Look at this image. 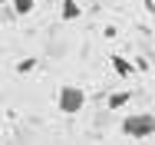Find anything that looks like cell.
Masks as SVG:
<instances>
[{
    "label": "cell",
    "mask_w": 155,
    "mask_h": 145,
    "mask_svg": "<svg viewBox=\"0 0 155 145\" xmlns=\"http://www.w3.org/2000/svg\"><path fill=\"white\" fill-rule=\"evenodd\" d=\"M56 106H60L63 116H79L83 106H86V92H83L79 86H60V92H56Z\"/></svg>",
    "instance_id": "cell-1"
},
{
    "label": "cell",
    "mask_w": 155,
    "mask_h": 145,
    "mask_svg": "<svg viewBox=\"0 0 155 145\" xmlns=\"http://www.w3.org/2000/svg\"><path fill=\"white\" fill-rule=\"evenodd\" d=\"M122 132L132 135V139H149L155 135V116L152 112H135V116L122 119Z\"/></svg>",
    "instance_id": "cell-2"
},
{
    "label": "cell",
    "mask_w": 155,
    "mask_h": 145,
    "mask_svg": "<svg viewBox=\"0 0 155 145\" xmlns=\"http://www.w3.org/2000/svg\"><path fill=\"white\" fill-rule=\"evenodd\" d=\"M79 13H83V10H79V3H76V0H63V3H60V17L66 20V23L79 20Z\"/></svg>",
    "instance_id": "cell-3"
},
{
    "label": "cell",
    "mask_w": 155,
    "mask_h": 145,
    "mask_svg": "<svg viewBox=\"0 0 155 145\" xmlns=\"http://www.w3.org/2000/svg\"><path fill=\"white\" fill-rule=\"evenodd\" d=\"M10 7H13L17 17H30L33 7H36V0H10Z\"/></svg>",
    "instance_id": "cell-4"
},
{
    "label": "cell",
    "mask_w": 155,
    "mask_h": 145,
    "mask_svg": "<svg viewBox=\"0 0 155 145\" xmlns=\"http://www.w3.org/2000/svg\"><path fill=\"white\" fill-rule=\"evenodd\" d=\"M132 99V92L129 89H122V92H116V96H109V109H122L125 102Z\"/></svg>",
    "instance_id": "cell-5"
},
{
    "label": "cell",
    "mask_w": 155,
    "mask_h": 145,
    "mask_svg": "<svg viewBox=\"0 0 155 145\" xmlns=\"http://www.w3.org/2000/svg\"><path fill=\"white\" fill-rule=\"evenodd\" d=\"M112 66H116V73H119V76H129V73H132V66H129L122 56H112Z\"/></svg>",
    "instance_id": "cell-6"
},
{
    "label": "cell",
    "mask_w": 155,
    "mask_h": 145,
    "mask_svg": "<svg viewBox=\"0 0 155 145\" xmlns=\"http://www.w3.org/2000/svg\"><path fill=\"white\" fill-rule=\"evenodd\" d=\"M17 69H20V73H30V69H33V59H23V63H20Z\"/></svg>",
    "instance_id": "cell-7"
}]
</instances>
